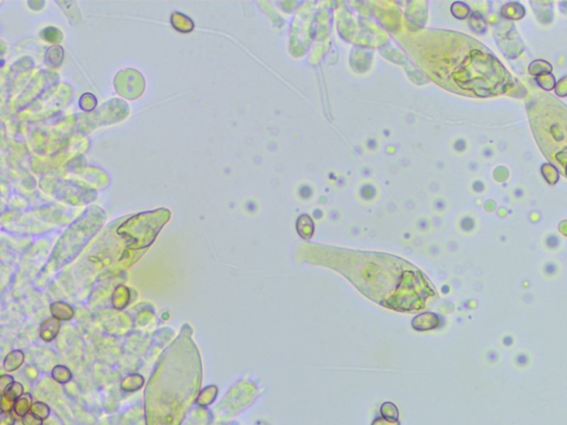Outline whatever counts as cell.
Wrapping results in <instances>:
<instances>
[{"label":"cell","instance_id":"7","mask_svg":"<svg viewBox=\"0 0 567 425\" xmlns=\"http://www.w3.org/2000/svg\"><path fill=\"white\" fill-rule=\"evenodd\" d=\"M31 396L29 394H26L17 400L14 406V411L16 415H18L19 417H25L31 410Z\"/></svg>","mask_w":567,"mask_h":425},{"label":"cell","instance_id":"3","mask_svg":"<svg viewBox=\"0 0 567 425\" xmlns=\"http://www.w3.org/2000/svg\"><path fill=\"white\" fill-rule=\"evenodd\" d=\"M25 361V354L22 351L20 350H15V351H11L7 354V356L5 358L4 361V368L6 371L11 372V371H15L18 369L22 366Z\"/></svg>","mask_w":567,"mask_h":425},{"label":"cell","instance_id":"6","mask_svg":"<svg viewBox=\"0 0 567 425\" xmlns=\"http://www.w3.org/2000/svg\"><path fill=\"white\" fill-rule=\"evenodd\" d=\"M216 394H217V388L215 387V385H210V387H206L202 391V392L199 393V395L197 396L196 403L199 406L206 407L215 400Z\"/></svg>","mask_w":567,"mask_h":425},{"label":"cell","instance_id":"14","mask_svg":"<svg viewBox=\"0 0 567 425\" xmlns=\"http://www.w3.org/2000/svg\"><path fill=\"white\" fill-rule=\"evenodd\" d=\"M517 362H518V365H520V366H526L529 362V356L526 355L525 353H520L517 356Z\"/></svg>","mask_w":567,"mask_h":425},{"label":"cell","instance_id":"9","mask_svg":"<svg viewBox=\"0 0 567 425\" xmlns=\"http://www.w3.org/2000/svg\"><path fill=\"white\" fill-rule=\"evenodd\" d=\"M51 376H53V378L58 383L65 384V383H68L69 381H70L71 378H72V373L65 366H57V367L54 368Z\"/></svg>","mask_w":567,"mask_h":425},{"label":"cell","instance_id":"2","mask_svg":"<svg viewBox=\"0 0 567 425\" xmlns=\"http://www.w3.org/2000/svg\"><path fill=\"white\" fill-rule=\"evenodd\" d=\"M50 311L53 317L62 321L71 320L74 316L73 308L65 301H56L54 303H51Z\"/></svg>","mask_w":567,"mask_h":425},{"label":"cell","instance_id":"8","mask_svg":"<svg viewBox=\"0 0 567 425\" xmlns=\"http://www.w3.org/2000/svg\"><path fill=\"white\" fill-rule=\"evenodd\" d=\"M297 228H298L299 234L302 237L305 238L311 237L314 230L313 220L311 219V217L307 216V215H301V216L298 218V222H297Z\"/></svg>","mask_w":567,"mask_h":425},{"label":"cell","instance_id":"11","mask_svg":"<svg viewBox=\"0 0 567 425\" xmlns=\"http://www.w3.org/2000/svg\"><path fill=\"white\" fill-rule=\"evenodd\" d=\"M42 421L43 420L34 415L33 413H28L25 417H22V424L24 425H42Z\"/></svg>","mask_w":567,"mask_h":425},{"label":"cell","instance_id":"12","mask_svg":"<svg viewBox=\"0 0 567 425\" xmlns=\"http://www.w3.org/2000/svg\"><path fill=\"white\" fill-rule=\"evenodd\" d=\"M2 421H0V425H14L15 424V416L13 414V412H2Z\"/></svg>","mask_w":567,"mask_h":425},{"label":"cell","instance_id":"15","mask_svg":"<svg viewBox=\"0 0 567 425\" xmlns=\"http://www.w3.org/2000/svg\"><path fill=\"white\" fill-rule=\"evenodd\" d=\"M503 343L505 344V345H507V347H509V345H511V344L513 343V338H512V337H509V336H506L505 338L503 339Z\"/></svg>","mask_w":567,"mask_h":425},{"label":"cell","instance_id":"10","mask_svg":"<svg viewBox=\"0 0 567 425\" xmlns=\"http://www.w3.org/2000/svg\"><path fill=\"white\" fill-rule=\"evenodd\" d=\"M30 411L34 415H37L38 417L41 418V420L47 418L50 414V407L45 403H43V402H36V403H32Z\"/></svg>","mask_w":567,"mask_h":425},{"label":"cell","instance_id":"13","mask_svg":"<svg viewBox=\"0 0 567 425\" xmlns=\"http://www.w3.org/2000/svg\"><path fill=\"white\" fill-rule=\"evenodd\" d=\"M14 381V378L11 376L8 375H3L0 377V385H2V391L7 389L10 384H13Z\"/></svg>","mask_w":567,"mask_h":425},{"label":"cell","instance_id":"4","mask_svg":"<svg viewBox=\"0 0 567 425\" xmlns=\"http://www.w3.org/2000/svg\"><path fill=\"white\" fill-rule=\"evenodd\" d=\"M113 306L117 309H123L129 303L130 291L127 287L119 286L113 293Z\"/></svg>","mask_w":567,"mask_h":425},{"label":"cell","instance_id":"1","mask_svg":"<svg viewBox=\"0 0 567 425\" xmlns=\"http://www.w3.org/2000/svg\"><path fill=\"white\" fill-rule=\"evenodd\" d=\"M60 330V320L55 318H48L45 321L42 322L41 327H40V337L45 342H50L58 336Z\"/></svg>","mask_w":567,"mask_h":425},{"label":"cell","instance_id":"5","mask_svg":"<svg viewBox=\"0 0 567 425\" xmlns=\"http://www.w3.org/2000/svg\"><path fill=\"white\" fill-rule=\"evenodd\" d=\"M144 384V379L139 375H130L127 378H124L121 382V389L123 391H128V392H132L136 391L143 387Z\"/></svg>","mask_w":567,"mask_h":425}]
</instances>
